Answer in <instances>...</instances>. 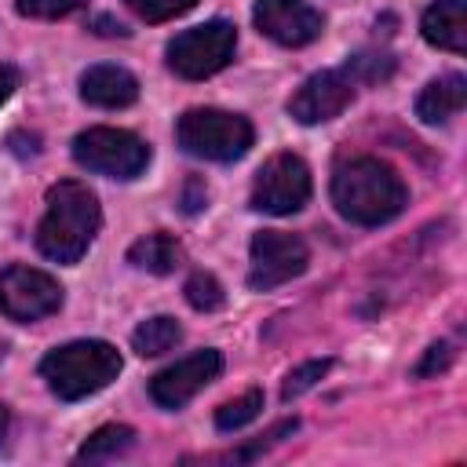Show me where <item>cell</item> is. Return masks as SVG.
Instances as JSON below:
<instances>
[{
	"label": "cell",
	"mask_w": 467,
	"mask_h": 467,
	"mask_svg": "<svg viewBox=\"0 0 467 467\" xmlns=\"http://www.w3.org/2000/svg\"><path fill=\"white\" fill-rule=\"evenodd\" d=\"M4 434H7V409L0 405V441H4Z\"/></svg>",
	"instance_id": "obj_29"
},
{
	"label": "cell",
	"mask_w": 467,
	"mask_h": 467,
	"mask_svg": "<svg viewBox=\"0 0 467 467\" xmlns=\"http://www.w3.org/2000/svg\"><path fill=\"white\" fill-rule=\"evenodd\" d=\"M182 244L171 234H146L128 248V263L146 270V274H171L175 266H182Z\"/></svg>",
	"instance_id": "obj_16"
},
{
	"label": "cell",
	"mask_w": 467,
	"mask_h": 467,
	"mask_svg": "<svg viewBox=\"0 0 467 467\" xmlns=\"http://www.w3.org/2000/svg\"><path fill=\"white\" fill-rule=\"evenodd\" d=\"M18 88V73L11 66H0V106L11 99V91Z\"/></svg>",
	"instance_id": "obj_27"
},
{
	"label": "cell",
	"mask_w": 467,
	"mask_h": 467,
	"mask_svg": "<svg viewBox=\"0 0 467 467\" xmlns=\"http://www.w3.org/2000/svg\"><path fill=\"white\" fill-rule=\"evenodd\" d=\"M310 263L306 244L296 234H281V230H259L252 237V270H248V285L255 292H270L292 277H299Z\"/></svg>",
	"instance_id": "obj_9"
},
{
	"label": "cell",
	"mask_w": 467,
	"mask_h": 467,
	"mask_svg": "<svg viewBox=\"0 0 467 467\" xmlns=\"http://www.w3.org/2000/svg\"><path fill=\"white\" fill-rule=\"evenodd\" d=\"M332 204L339 208L343 219L358 226H379L401 215V208L409 204V190L387 161L354 157L339 164L332 175Z\"/></svg>",
	"instance_id": "obj_1"
},
{
	"label": "cell",
	"mask_w": 467,
	"mask_h": 467,
	"mask_svg": "<svg viewBox=\"0 0 467 467\" xmlns=\"http://www.w3.org/2000/svg\"><path fill=\"white\" fill-rule=\"evenodd\" d=\"M99 223V197L84 182L62 179L47 190V212L36 226V248L55 263H77L95 241Z\"/></svg>",
	"instance_id": "obj_2"
},
{
	"label": "cell",
	"mask_w": 467,
	"mask_h": 467,
	"mask_svg": "<svg viewBox=\"0 0 467 467\" xmlns=\"http://www.w3.org/2000/svg\"><path fill=\"white\" fill-rule=\"evenodd\" d=\"M255 29L281 47H303L321 36L325 18L303 0H255Z\"/></svg>",
	"instance_id": "obj_11"
},
{
	"label": "cell",
	"mask_w": 467,
	"mask_h": 467,
	"mask_svg": "<svg viewBox=\"0 0 467 467\" xmlns=\"http://www.w3.org/2000/svg\"><path fill=\"white\" fill-rule=\"evenodd\" d=\"M80 99L99 109H124L139 99V80L120 66H91L80 77Z\"/></svg>",
	"instance_id": "obj_13"
},
{
	"label": "cell",
	"mask_w": 467,
	"mask_h": 467,
	"mask_svg": "<svg viewBox=\"0 0 467 467\" xmlns=\"http://www.w3.org/2000/svg\"><path fill=\"white\" fill-rule=\"evenodd\" d=\"M259 409H263V390H244L241 398L223 401L215 409V427L219 431H241L244 423H252L259 416Z\"/></svg>",
	"instance_id": "obj_19"
},
{
	"label": "cell",
	"mask_w": 467,
	"mask_h": 467,
	"mask_svg": "<svg viewBox=\"0 0 467 467\" xmlns=\"http://www.w3.org/2000/svg\"><path fill=\"white\" fill-rule=\"evenodd\" d=\"M332 368V361L328 358H314V361H303L299 368H292L288 372V379H285V387H281V398L285 401H292V398H299V394H306L325 372Z\"/></svg>",
	"instance_id": "obj_21"
},
{
	"label": "cell",
	"mask_w": 467,
	"mask_h": 467,
	"mask_svg": "<svg viewBox=\"0 0 467 467\" xmlns=\"http://www.w3.org/2000/svg\"><path fill=\"white\" fill-rule=\"evenodd\" d=\"M252 124L241 113L226 109H186L175 124V139L186 153L204 157V161H237L252 146Z\"/></svg>",
	"instance_id": "obj_4"
},
{
	"label": "cell",
	"mask_w": 467,
	"mask_h": 467,
	"mask_svg": "<svg viewBox=\"0 0 467 467\" xmlns=\"http://www.w3.org/2000/svg\"><path fill=\"white\" fill-rule=\"evenodd\" d=\"M347 73H354V77H361V80H387L390 73H394V58L390 55H354L350 62H347Z\"/></svg>",
	"instance_id": "obj_23"
},
{
	"label": "cell",
	"mask_w": 467,
	"mask_h": 467,
	"mask_svg": "<svg viewBox=\"0 0 467 467\" xmlns=\"http://www.w3.org/2000/svg\"><path fill=\"white\" fill-rule=\"evenodd\" d=\"M182 339V328L175 317L168 314H157V317H146L135 332H131V347L142 354V358H157V354H168L175 343Z\"/></svg>",
	"instance_id": "obj_17"
},
{
	"label": "cell",
	"mask_w": 467,
	"mask_h": 467,
	"mask_svg": "<svg viewBox=\"0 0 467 467\" xmlns=\"http://www.w3.org/2000/svg\"><path fill=\"white\" fill-rule=\"evenodd\" d=\"M350 99H354V80L343 77L339 69H321L296 88V95L288 99V113L299 124H325L339 117L350 106Z\"/></svg>",
	"instance_id": "obj_12"
},
{
	"label": "cell",
	"mask_w": 467,
	"mask_h": 467,
	"mask_svg": "<svg viewBox=\"0 0 467 467\" xmlns=\"http://www.w3.org/2000/svg\"><path fill=\"white\" fill-rule=\"evenodd\" d=\"M467 102V80L460 73H449V77H438L431 80L420 99H416V117L423 124H445L449 117H456Z\"/></svg>",
	"instance_id": "obj_15"
},
{
	"label": "cell",
	"mask_w": 467,
	"mask_h": 467,
	"mask_svg": "<svg viewBox=\"0 0 467 467\" xmlns=\"http://www.w3.org/2000/svg\"><path fill=\"white\" fill-rule=\"evenodd\" d=\"M223 368V354L219 350H197L168 368H161L153 379H150V398L161 405V409H182L197 390H204Z\"/></svg>",
	"instance_id": "obj_10"
},
{
	"label": "cell",
	"mask_w": 467,
	"mask_h": 467,
	"mask_svg": "<svg viewBox=\"0 0 467 467\" xmlns=\"http://www.w3.org/2000/svg\"><path fill=\"white\" fill-rule=\"evenodd\" d=\"M182 292H186V303H190L193 310H201V314H212V310H219V306L226 303L223 285H219L212 274H204V270L190 274V281H186Z\"/></svg>",
	"instance_id": "obj_20"
},
{
	"label": "cell",
	"mask_w": 467,
	"mask_h": 467,
	"mask_svg": "<svg viewBox=\"0 0 467 467\" xmlns=\"http://www.w3.org/2000/svg\"><path fill=\"white\" fill-rule=\"evenodd\" d=\"M131 441H135V431H131V427L109 423V427H99V431L80 445L77 460H88V463H95V460H113V456L128 452Z\"/></svg>",
	"instance_id": "obj_18"
},
{
	"label": "cell",
	"mask_w": 467,
	"mask_h": 467,
	"mask_svg": "<svg viewBox=\"0 0 467 467\" xmlns=\"http://www.w3.org/2000/svg\"><path fill=\"white\" fill-rule=\"evenodd\" d=\"M73 157L95 175L135 179L150 164V146L124 128H88L73 139Z\"/></svg>",
	"instance_id": "obj_5"
},
{
	"label": "cell",
	"mask_w": 467,
	"mask_h": 467,
	"mask_svg": "<svg viewBox=\"0 0 467 467\" xmlns=\"http://www.w3.org/2000/svg\"><path fill=\"white\" fill-rule=\"evenodd\" d=\"M91 26H95V33H102V36H128V29H124L120 22H113V18H106V15H99Z\"/></svg>",
	"instance_id": "obj_28"
},
{
	"label": "cell",
	"mask_w": 467,
	"mask_h": 467,
	"mask_svg": "<svg viewBox=\"0 0 467 467\" xmlns=\"http://www.w3.org/2000/svg\"><path fill=\"white\" fill-rule=\"evenodd\" d=\"M142 22H168L186 15L190 7H197V0H124Z\"/></svg>",
	"instance_id": "obj_22"
},
{
	"label": "cell",
	"mask_w": 467,
	"mask_h": 467,
	"mask_svg": "<svg viewBox=\"0 0 467 467\" xmlns=\"http://www.w3.org/2000/svg\"><path fill=\"white\" fill-rule=\"evenodd\" d=\"M423 40L441 47V51H467V11L463 0H434L423 11Z\"/></svg>",
	"instance_id": "obj_14"
},
{
	"label": "cell",
	"mask_w": 467,
	"mask_h": 467,
	"mask_svg": "<svg viewBox=\"0 0 467 467\" xmlns=\"http://www.w3.org/2000/svg\"><path fill=\"white\" fill-rule=\"evenodd\" d=\"M452 347L449 343H434V347H427V354H423V361L412 368L416 376H438V372H445L449 365H452Z\"/></svg>",
	"instance_id": "obj_25"
},
{
	"label": "cell",
	"mask_w": 467,
	"mask_h": 467,
	"mask_svg": "<svg viewBox=\"0 0 467 467\" xmlns=\"http://www.w3.org/2000/svg\"><path fill=\"white\" fill-rule=\"evenodd\" d=\"M234 51H237V29L223 18H212L204 26L179 33L168 44V66L182 80H204V77L219 73L234 58Z\"/></svg>",
	"instance_id": "obj_6"
},
{
	"label": "cell",
	"mask_w": 467,
	"mask_h": 467,
	"mask_svg": "<svg viewBox=\"0 0 467 467\" xmlns=\"http://www.w3.org/2000/svg\"><path fill=\"white\" fill-rule=\"evenodd\" d=\"M204 201H208V186H204V179L201 175H190L186 179V190H182V212H201L204 208Z\"/></svg>",
	"instance_id": "obj_26"
},
{
	"label": "cell",
	"mask_w": 467,
	"mask_h": 467,
	"mask_svg": "<svg viewBox=\"0 0 467 467\" xmlns=\"http://www.w3.org/2000/svg\"><path fill=\"white\" fill-rule=\"evenodd\" d=\"M0 358H4V343H0Z\"/></svg>",
	"instance_id": "obj_30"
},
{
	"label": "cell",
	"mask_w": 467,
	"mask_h": 467,
	"mask_svg": "<svg viewBox=\"0 0 467 467\" xmlns=\"http://www.w3.org/2000/svg\"><path fill=\"white\" fill-rule=\"evenodd\" d=\"M120 372V354L106 339H77L66 347H55L40 361V376L47 379L51 394L62 401H80L102 387H109Z\"/></svg>",
	"instance_id": "obj_3"
},
{
	"label": "cell",
	"mask_w": 467,
	"mask_h": 467,
	"mask_svg": "<svg viewBox=\"0 0 467 467\" xmlns=\"http://www.w3.org/2000/svg\"><path fill=\"white\" fill-rule=\"evenodd\" d=\"M88 0H18V15L26 18H66L80 11Z\"/></svg>",
	"instance_id": "obj_24"
},
{
	"label": "cell",
	"mask_w": 467,
	"mask_h": 467,
	"mask_svg": "<svg viewBox=\"0 0 467 467\" xmlns=\"http://www.w3.org/2000/svg\"><path fill=\"white\" fill-rule=\"evenodd\" d=\"M310 201V168L296 153H274L252 182V208L266 215H292Z\"/></svg>",
	"instance_id": "obj_7"
},
{
	"label": "cell",
	"mask_w": 467,
	"mask_h": 467,
	"mask_svg": "<svg viewBox=\"0 0 467 467\" xmlns=\"http://www.w3.org/2000/svg\"><path fill=\"white\" fill-rule=\"evenodd\" d=\"M62 306V285L36 266L0 270V314L11 321H40Z\"/></svg>",
	"instance_id": "obj_8"
}]
</instances>
